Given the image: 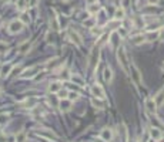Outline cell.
I'll return each instance as SVG.
<instances>
[{"instance_id":"obj_1","label":"cell","mask_w":164,"mask_h":142,"mask_svg":"<svg viewBox=\"0 0 164 142\" xmlns=\"http://www.w3.org/2000/svg\"><path fill=\"white\" fill-rule=\"evenodd\" d=\"M117 60H118V64L121 65V68L126 73H128L130 71V61L127 58V53L123 47H118V50H117Z\"/></svg>"},{"instance_id":"obj_2","label":"cell","mask_w":164,"mask_h":142,"mask_svg":"<svg viewBox=\"0 0 164 142\" xmlns=\"http://www.w3.org/2000/svg\"><path fill=\"white\" fill-rule=\"evenodd\" d=\"M99 57H100V47L96 44L89 56V65L91 70H94V68L97 67V64H99Z\"/></svg>"},{"instance_id":"obj_3","label":"cell","mask_w":164,"mask_h":142,"mask_svg":"<svg viewBox=\"0 0 164 142\" xmlns=\"http://www.w3.org/2000/svg\"><path fill=\"white\" fill-rule=\"evenodd\" d=\"M90 93H91V95L93 97H96V98L106 99V93H104V90H103V87L100 85V84H94V85H91Z\"/></svg>"},{"instance_id":"obj_4","label":"cell","mask_w":164,"mask_h":142,"mask_svg":"<svg viewBox=\"0 0 164 142\" xmlns=\"http://www.w3.org/2000/svg\"><path fill=\"white\" fill-rule=\"evenodd\" d=\"M23 30V23L22 20H13L9 24V33L10 34H17Z\"/></svg>"},{"instance_id":"obj_5","label":"cell","mask_w":164,"mask_h":142,"mask_svg":"<svg viewBox=\"0 0 164 142\" xmlns=\"http://www.w3.org/2000/svg\"><path fill=\"white\" fill-rule=\"evenodd\" d=\"M130 68H131V77H133L134 83L140 85V84L143 83V78H141V74H140V70L133 64V63H130Z\"/></svg>"},{"instance_id":"obj_6","label":"cell","mask_w":164,"mask_h":142,"mask_svg":"<svg viewBox=\"0 0 164 142\" xmlns=\"http://www.w3.org/2000/svg\"><path fill=\"white\" fill-rule=\"evenodd\" d=\"M144 105H145V109H147L150 114H156V111H157V104H156L154 98H145Z\"/></svg>"},{"instance_id":"obj_7","label":"cell","mask_w":164,"mask_h":142,"mask_svg":"<svg viewBox=\"0 0 164 142\" xmlns=\"http://www.w3.org/2000/svg\"><path fill=\"white\" fill-rule=\"evenodd\" d=\"M68 37H70V40L73 41V43H74L76 46H79V47L83 46V41H81V37L79 36L77 31H74V30H68Z\"/></svg>"},{"instance_id":"obj_8","label":"cell","mask_w":164,"mask_h":142,"mask_svg":"<svg viewBox=\"0 0 164 142\" xmlns=\"http://www.w3.org/2000/svg\"><path fill=\"white\" fill-rule=\"evenodd\" d=\"M37 71H39V68H37V67H30V68H27V70L23 71L20 77L25 78V80H27V78H33L34 75L37 74Z\"/></svg>"},{"instance_id":"obj_9","label":"cell","mask_w":164,"mask_h":142,"mask_svg":"<svg viewBox=\"0 0 164 142\" xmlns=\"http://www.w3.org/2000/svg\"><path fill=\"white\" fill-rule=\"evenodd\" d=\"M100 138L106 142H110L113 139V131L110 128H103L101 132H100Z\"/></svg>"},{"instance_id":"obj_10","label":"cell","mask_w":164,"mask_h":142,"mask_svg":"<svg viewBox=\"0 0 164 142\" xmlns=\"http://www.w3.org/2000/svg\"><path fill=\"white\" fill-rule=\"evenodd\" d=\"M50 28L52 30H59V20H57L54 10H52V14H50Z\"/></svg>"},{"instance_id":"obj_11","label":"cell","mask_w":164,"mask_h":142,"mask_svg":"<svg viewBox=\"0 0 164 142\" xmlns=\"http://www.w3.org/2000/svg\"><path fill=\"white\" fill-rule=\"evenodd\" d=\"M164 10L161 9V7H157V6H147L144 9V13H147V14H161Z\"/></svg>"},{"instance_id":"obj_12","label":"cell","mask_w":164,"mask_h":142,"mask_svg":"<svg viewBox=\"0 0 164 142\" xmlns=\"http://www.w3.org/2000/svg\"><path fill=\"white\" fill-rule=\"evenodd\" d=\"M150 136H151V139H154V141L157 142V141H161V138H163V134H161V131L158 129V128L153 127L151 129H150Z\"/></svg>"},{"instance_id":"obj_13","label":"cell","mask_w":164,"mask_h":142,"mask_svg":"<svg viewBox=\"0 0 164 142\" xmlns=\"http://www.w3.org/2000/svg\"><path fill=\"white\" fill-rule=\"evenodd\" d=\"M103 78H104V81L106 83H108V84L113 81V70L110 67L104 68V71H103Z\"/></svg>"},{"instance_id":"obj_14","label":"cell","mask_w":164,"mask_h":142,"mask_svg":"<svg viewBox=\"0 0 164 142\" xmlns=\"http://www.w3.org/2000/svg\"><path fill=\"white\" fill-rule=\"evenodd\" d=\"M60 90H62V83H60V81H53V83H50L49 93L54 94V93H59Z\"/></svg>"},{"instance_id":"obj_15","label":"cell","mask_w":164,"mask_h":142,"mask_svg":"<svg viewBox=\"0 0 164 142\" xmlns=\"http://www.w3.org/2000/svg\"><path fill=\"white\" fill-rule=\"evenodd\" d=\"M131 44H134V46H140V44H143L145 41V36H143V34H137V36H133L131 37Z\"/></svg>"},{"instance_id":"obj_16","label":"cell","mask_w":164,"mask_h":142,"mask_svg":"<svg viewBox=\"0 0 164 142\" xmlns=\"http://www.w3.org/2000/svg\"><path fill=\"white\" fill-rule=\"evenodd\" d=\"M158 37H160V31L149 30V33H147V36H145V40L147 41H154V40H157Z\"/></svg>"},{"instance_id":"obj_17","label":"cell","mask_w":164,"mask_h":142,"mask_svg":"<svg viewBox=\"0 0 164 142\" xmlns=\"http://www.w3.org/2000/svg\"><path fill=\"white\" fill-rule=\"evenodd\" d=\"M124 17H126V9H123V7H117L114 12V19L116 20H123Z\"/></svg>"},{"instance_id":"obj_18","label":"cell","mask_w":164,"mask_h":142,"mask_svg":"<svg viewBox=\"0 0 164 142\" xmlns=\"http://www.w3.org/2000/svg\"><path fill=\"white\" fill-rule=\"evenodd\" d=\"M70 80L74 83V85H79V87H84V84H86L83 78H81L80 75H77V74H73V75L70 77Z\"/></svg>"},{"instance_id":"obj_19","label":"cell","mask_w":164,"mask_h":142,"mask_svg":"<svg viewBox=\"0 0 164 142\" xmlns=\"http://www.w3.org/2000/svg\"><path fill=\"white\" fill-rule=\"evenodd\" d=\"M103 101H104V99H100V98H96V97H94V98L91 99V104H93V107H96V108H99V109H104L106 104Z\"/></svg>"},{"instance_id":"obj_20","label":"cell","mask_w":164,"mask_h":142,"mask_svg":"<svg viewBox=\"0 0 164 142\" xmlns=\"http://www.w3.org/2000/svg\"><path fill=\"white\" fill-rule=\"evenodd\" d=\"M59 107H60V109H62V111H67V109L71 107V101L68 98H63L62 101H60Z\"/></svg>"},{"instance_id":"obj_21","label":"cell","mask_w":164,"mask_h":142,"mask_svg":"<svg viewBox=\"0 0 164 142\" xmlns=\"http://www.w3.org/2000/svg\"><path fill=\"white\" fill-rule=\"evenodd\" d=\"M156 99V104H157V107H160V105L164 104V90H160L157 93V95L154 97Z\"/></svg>"},{"instance_id":"obj_22","label":"cell","mask_w":164,"mask_h":142,"mask_svg":"<svg viewBox=\"0 0 164 142\" xmlns=\"http://www.w3.org/2000/svg\"><path fill=\"white\" fill-rule=\"evenodd\" d=\"M12 70H13V65L12 64L2 65V71H0V74H2V77H6V75H9L10 73H12Z\"/></svg>"},{"instance_id":"obj_23","label":"cell","mask_w":164,"mask_h":142,"mask_svg":"<svg viewBox=\"0 0 164 142\" xmlns=\"http://www.w3.org/2000/svg\"><path fill=\"white\" fill-rule=\"evenodd\" d=\"M100 10H101V7H100L97 3L90 4V6L87 7V12H89V13H91V14H97V13H99Z\"/></svg>"},{"instance_id":"obj_24","label":"cell","mask_w":164,"mask_h":142,"mask_svg":"<svg viewBox=\"0 0 164 142\" xmlns=\"http://www.w3.org/2000/svg\"><path fill=\"white\" fill-rule=\"evenodd\" d=\"M118 37H120V34H118L117 31H112V36H110V43H112V46L117 47ZM120 38H121V37H120Z\"/></svg>"},{"instance_id":"obj_25","label":"cell","mask_w":164,"mask_h":142,"mask_svg":"<svg viewBox=\"0 0 164 142\" xmlns=\"http://www.w3.org/2000/svg\"><path fill=\"white\" fill-rule=\"evenodd\" d=\"M96 22H97V19H94V17H87V19L83 22V24L86 26V27L93 28V27H94V24H96Z\"/></svg>"},{"instance_id":"obj_26","label":"cell","mask_w":164,"mask_h":142,"mask_svg":"<svg viewBox=\"0 0 164 142\" xmlns=\"http://www.w3.org/2000/svg\"><path fill=\"white\" fill-rule=\"evenodd\" d=\"M29 50H30V43H29V41H25V43H23L22 46L19 47V53H22V54L27 53Z\"/></svg>"},{"instance_id":"obj_27","label":"cell","mask_w":164,"mask_h":142,"mask_svg":"<svg viewBox=\"0 0 164 142\" xmlns=\"http://www.w3.org/2000/svg\"><path fill=\"white\" fill-rule=\"evenodd\" d=\"M20 20H22L23 24H29V23H30V16H29V13L23 12L22 16H20Z\"/></svg>"},{"instance_id":"obj_28","label":"cell","mask_w":164,"mask_h":142,"mask_svg":"<svg viewBox=\"0 0 164 142\" xmlns=\"http://www.w3.org/2000/svg\"><path fill=\"white\" fill-rule=\"evenodd\" d=\"M97 16H99V22H100V23L106 22V10H104V9L100 10V12L97 13Z\"/></svg>"},{"instance_id":"obj_29","label":"cell","mask_w":164,"mask_h":142,"mask_svg":"<svg viewBox=\"0 0 164 142\" xmlns=\"http://www.w3.org/2000/svg\"><path fill=\"white\" fill-rule=\"evenodd\" d=\"M9 122V114H2L0 115V125H4V124Z\"/></svg>"},{"instance_id":"obj_30","label":"cell","mask_w":164,"mask_h":142,"mask_svg":"<svg viewBox=\"0 0 164 142\" xmlns=\"http://www.w3.org/2000/svg\"><path fill=\"white\" fill-rule=\"evenodd\" d=\"M67 98L70 99V101H74V99L79 98V94H77V93H73V91H70V93L67 94Z\"/></svg>"},{"instance_id":"obj_31","label":"cell","mask_w":164,"mask_h":142,"mask_svg":"<svg viewBox=\"0 0 164 142\" xmlns=\"http://www.w3.org/2000/svg\"><path fill=\"white\" fill-rule=\"evenodd\" d=\"M120 6L123 7V9L130 7V6H131V0H121V2H120Z\"/></svg>"},{"instance_id":"obj_32","label":"cell","mask_w":164,"mask_h":142,"mask_svg":"<svg viewBox=\"0 0 164 142\" xmlns=\"http://www.w3.org/2000/svg\"><path fill=\"white\" fill-rule=\"evenodd\" d=\"M25 139H26L25 132H20V134L16 135V142H25Z\"/></svg>"},{"instance_id":"obj_33","label":"cell","mask_w":164,"mask_h":142,"mask_svg":"<svg viewBox=\"0 0 164 142\" xmlns=\"http://www.w3.org/2000/svg\"><path fill=\"white\" fill-rule=\"evenodd\" d=\"M23 105H26V107H34L36 105V99H27L26 102H23Z\"/></svg>"},{"instance_id":"obj_34","label":"cell","mask_w":164,"mask_h":142,"mask_svg":"<svg viewBox=\"0 0 164 142\" xmlns=\"http://www.w3.org/2000/svg\"><path fill=\"white\" fill-rule=\"evenodd\" d=\"M117 33L120 34V37H124V36H126L127 34V31L124 30V27H118V30H117Z\"/></svg>"},{"instance_id":"obj_35","label":"cell","mask_w":164,"mask_h":142,"mask_svg":"<svg viewBox=\"0 0 164 142\" xmlns=\"http://www.w3.org/2000/svg\"><path fill=\"white\" fill-rule=\"evenodd\" d=\"M6 48H7V46L4 43H0V53H4L6 51Z\"/></svg>"},{"instance_id":"obj_36","label":"cell","mask_w":164,"mask_h":142,"mask_svg":"<svg viewBox=\"0 0 164 142\" xmlns=\"http://www.w3.org/2000/svg\"><path fill=\"white\" fill-rule=\"evenodd\" d=\"M17 7H19L20 10H23V7H25V0H19V4H17Z\"/></svg>"},{"instance_id":"obj_37","label":"cell","mask_w":164,"mask_h":142,"mask_svg":"<svg viewBox=\"0 0 164 142\" xmlns=\"http://www.w3.org/2000/svg\"><path fill=\"white\" fill-rule=\"evenodd\" d=\"M37 3H39V0H30V6L31 7H36L37 6Z\"/></svg>"},{"instance_id":"obj_38","label":"cell","mask_w":164,"mask_h":142,"mask_svg":"<svg viewBox=\"0 0 164 142\" xmlns=\"http://www.w3.org/2000/svg\"><path fill=\"white\" fill-rule=\"evenodd\" d=\"M160 40H163V41H164V28L160 31Z\"/></svg>"},{"instance_id":"obj_39","label":"cell","mask_w":164,"mask_h":142,"mask_svg":"<svg viewBox=\"0 0 164 142\" xmlns=\"http://www.w3.org/2000/svg\"><path fill=\"white\" fill-rule=\"evenodd\" d=\"M149 3L150 4H156V3H158V0H149Z\"/></svg>"},{"instance_id":"obj_40","label":"cell","mask_w":164,"mask_h":142,"mask_svg":"<svg viewBox=\"0 0 164 142\" xmlns=\"http://www.w3.org/2000/svg\"><path fill=\"white\" fill-rule=\"evenodd\" d=\"M0 27H2V19H0Z\"/></svg>"},{"instance_id":"obj_41","label":"cell","mask_w":164,"mask_h":142,"mask_svg":"<svg viewBox=\"0 0 164 142\" xmlns=\"http://www.w3.org/2000/svg\"><path fill=\"white\" fill-rule=\"evenodd\" d=\"M161 68H163V73H164V64H163V67H161Z\"/></svg>"},{"instance_id":"obj_42","label":"cell","mask_w":164,"mask_h":142,"mask_svg":"<svg viewBox=\"0 0 164 142\" xmlns=\"http://www.w3.org/2000/svg\"><path fill=\"white\" fill-rule=\"evenodd\" d=\"M0 71H2V64H0Z\"/></svg>"},{"instance_id":"obj_43","label":"cell","mask_w":164,"mask_h":142,"mask_svg":"<svg viewBox=\"0 0 164 142\" xmlns=\"http://www.w3.org/2000/svg\"><path fill=\"white\" fill-rule=\"evenodd\" d=\"M163 142H164V141H163Z\"/></svg>"}]
</instances>
